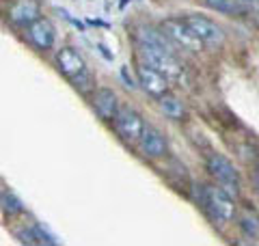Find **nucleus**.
Masks as SVG:
<instances>
[{"label":"nucleus","instance_id":"nucleus-1","mask_svg":"<svg viewBox=\"0 0 259 246\" xmlns=\"http://www.w3.org/2000/svg\"><path fill=\"white\" fill-rule=\"evenodd\" d=\"M201 203H203L205 212L216 225H227L236 214V205H233L231 194L223 190V188L203 186L201 190Z\"/></svg>","mask_w":259,"mask_h":246},{"label":"nucleus","instance_id":"nucleus-2","mask_svg":"<svg viewBox=\"0 0 259 246\" xmlns=\"http://www.w3.org/2000/svg\"><path fill=\"white\" fill-rule=\"evenodd\" d=\"M139 56L143 63L151 65L153 69L162 71L168 80H177L184 73L182 63L175 59L173 52H166V50H158V48H151V46H143L139 44Z\"/></svg>","mask_w":259,"mask_h":246},{"label":"nucleus","instance_id":"nucleus-3","mask_svg":"<svg viewBox=\"0 0 259 246\" xmlns=\"http://www.w3.org/2000/svg\"><path fill=\"white\" fill-rule=\"evenodd\" d=\"M207 171L212 173V177L218 182V186L227 190L231 196H236L240 190V175L236 167L221 153H209L207 155Z\"/></svg>","mask_w":259,"mask_h":246},{"label":"nucleus","instance_id":"nucleus-4","mask_svg":"<svg viewBox=\"0 0 259 246\" xmlns=\"http://www.w3.org/2000/svg\"><path fill=\"white\" fill-rule=\"evenodd\" d=\"M160 30L173 41L177 48L182 50H190V52H197L201 46V41L194 37V32L190 30V26L184 22V18H166L164 22L160 24Z\"/></svg>","mask_w":259,"mask_h":246},{"label":"nucleus","instance_id":"nucleus-5","mask_svg":"<svg viewBox=\"0 0 259 246\" xmlns=\"http://www.w3.org/2000/svg\"><path fill=\"white\" fill-rule=\"evenodd\" d=\"M184 22L190 26V30L194 32V37H197L203 46H221L225 41V32L223 28L214 24L212 20L203 18V15H186Z\"/></svg>","mask_w":259,"mask_h":246},{"label":"nucleus","instance_id":"nucleus-6","mask_svg":"<svg viewBox=\"0 0 259 246\" xmlns=\"http://www.w3.org/2000/svg\"><path fill=\"white\" fill-rule=\"evenodd\" d=\"M112 123H115L117 134L123 138L125 143H139V138H141L143 130H145V123L141 119V114L136 110H132V108H119L117 117L112 119Z\"/></svg>","mask_w":259,"mask_h":246},{"label":"nucleus","instance_id":"nucleus-7","mask_svg":"<svg viewBox=\"0 0 259 246\" xmlns=\"http://www.w3.org/2000/svg\"><path fill=\"white\" fill-rule=\"evenodd\" d=\"M136 80H139L143 91L153 95V97H160V95L168 93V78L162 71L153 69L151 65L143 63V61L139 63V67H136Z\"/></svg>","mask_w":259,"mask_h":246},{"label":"nucleus","instance_id":"nucleus-8","mask_svg":"<svg viewBox=\"0 0 259 246\" xmlns=\"http://www.w3.org/2000/svg\"><path fill=\"white\" fill-rule=\"evenodd\" d=\"M39 18H41V7L37 0H13V5L9 7V20L15 26L28 28Z\"/></svg>","mask_w":259,"mask_h":246},{"label":"nucleus","instance_id":"nucleus-9","mask_svg":"<svg viewBox=\"0 0 259 246\" xmlns=\"http://www.w3.org/2000/svg\"><path fill=\"white\" fill-rule=\"evenodd\" d=\"M56 63H59V69L69 80L87 71V63L82 59V54L76 52L74 48H61L59 54H56Z\"/></svg>","mask_w":259,"mask_h":246},{"label":"nucleus","instance_id":"nucleus-10","mask_svg":"<svg viewBox=\"0 0 259 246\" xmlns=\"http://www.w3.org/2000/svg\"><path fill=\"white\" fill-rule=\"evenodd\" d=\"M93 108L104 121H112L119 112V102H117L115 91H112V89H106V87L97 89L95 95H93Z\"/></svg>","mask_w":259,"mask_h":246},{"label":"nucleus","instance_id":"nucleus-11","mask_svg":"<svg viewBox=\"0 0 259 246\" xmlns=\"http://www.w3.org/2000/svg\"><path fill=\"white\" fill-rule=\"evenodd\" d=\"M139 145L143 155H147V158H160V155L166 153V138L156 128H149V126L145 128L139 138Z\"/></svg>","mask_w":259,"mask_h":246},{"label":"nucleus","instance_id":"nucleus-12","mask_svg":"<svg viewBox=\"0 0 259 246\" xmlns=\"http://www.w3.org/2000/svg\"><path fill=\"white\" fill-rule=\"evenodd\" d=\"M54 37H56L54 26L44 18H39L37 22H32L28 26V39L39 48V50H50L54 46Z\"/></svg>","mask_w":259,"mask_h":246},{"label":"nucleus","instance_id":"nucleus-13","mask_svg":"<svg viewBox=\"0 0 259 246\" xmlns=\"http://www.w3.org/2000/svg\"><path fill=\"white\" fill-rule=\"evenodd\" d=\"M134 37L139 44L143 46H151V48H158V50H166V52H173L175 44L168 39L164 32L160 28H151V26H139L134 32Z\"/></svg>","mask_w":259,"mask_h":246},{"label":"nucleus","instance_id":"nucleus-14","mask_svg":"<svg viewBox=\"0 0 259 246\" xmlns=\"http://www.w3.org/2000/svg\"><path fill=\"white\" fill-rule=\"evenodd\" d=\"M158 106H160V110L164 112L168 119H182L184 117V104L177 100L175 95H171V93L160 95L158 97Z\"/></svg>","mask_w":259,"mask_h":246},{"label":"nucleus","instance_id":"nucleus-15","mask_svg":"<svg viewBox=\"0 0 259 246\" xmlns=\"http://www.w3.org/2000/svg\"><path fill=\"white\" fill-rule=\"evenodd\" d=\"M0 208H3V212L7 216H18V214H22V212H24L22 201L13 192H9V190L0 192Z\"/></svg>","mask_w":259,"mask_h":246},{"label":"nucleus","instance_id":"nucleus-16","mask_svg":"<svg viewBox=\"0 0 259 246\" xmlns=\"http://www.w3.org/2000/svg\"><path fill=\"white\" fill-rule=\"evenodd\" d=\"M205 7L214 9L218 13H242L244 7L240 5V0H201Z\"/></svg>","mask_w":259,"mask_h":246},{"label":"nucleus","instance_id":"nucleus-17","mask_svg":"<svg viewBox=\"0 0 259 246\" xmlns=\"http://www.w3.org/2000/svg\"><path fill=\"white\" fill-rule=\"evenodd\" d=\"M69 82H71V85H74V87L78 89L80 93H87V91H91V89H93V76H91V73H89V69H87L84 73H80V76L71 78Z\"/></svg>","mask_w":259,"mask_h":246},{"label":"nucleus","instance_id":"nucleus-18","mask_svg":"<svg viewBox=\"0 0 259 246\" xmlns=\"http://www.w3.org/2000/svg\"><path fill=\"white\" fill-rule=\"evenodd\" d=\"M121 76H123V80H125V87H130V89H134V82H132V78H127V69L123 67L121 69Z\"/></svg>","mask_w":259,"mask_h":246},{"label":"nucleus","instance_id":"nucleus-19","mask_svg":"<svg viewBox=\"0 0 259 246\" xmlns=\"http://www.w3.org/2000/svg\"><path fill=\"white\" fill-rule=\"evenodd\" d=\"M257 184H259V171H257Z\"/></svg>","mask_w":259,"mask_h":246}]
</instances>
